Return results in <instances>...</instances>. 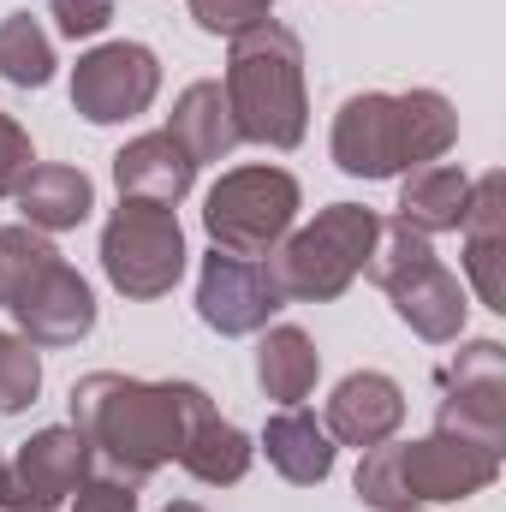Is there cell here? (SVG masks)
<instances>
[{
    "label": "cell",
    "mask_w": 506,
    "mask_h": 512,
    "mask_svg": "<svg viewBox=\"0 0 506 512\" xmlns=\"http://www.w3.org/2000/svg\"><path fill=\"white\" fill-rule=\"evenodd\" d=\"M387 298H393V316H399L417 340H429V346H447V340L465 334V310H471V304H465L459 274L441 268V256L423 262L417 274H405L399 286H387Z\"/></svg>",
    "instance_id": "cell-15"
},
{
    "label": "cell",
    "mask_w": 506,
    "mask_h": 512,
    "mask_svg": "<svg viewBox=\"0 0 506 512\" xmlns=\"http://www.w3.org/2000/svg\"><path fill=\"white\" fill-rule=\"evenodd\" d=\"M227 102L245 143L298 149L310 131V90H304V42L292 24L262 18L227 48Z\"/></svg>",
    "instance_id": "cell-3"
},
{
    "label": "cell",
    "mask_w": 506,
    "mask_h": 512,
    "mask_svg": "<svg viewBox=\"0 0 506 512\" xmlns=\"http://www.w3.org/2000/svg\"><path fill=\"white\" fill-rule=\"evenodd\" d=\"M114 185L120 197H137V203H185L191 185H197V161L167 137V131H143L131 137L126 149L114 155Z\"/></svg>",
    "instance_id": "cell-16"
},
{
    "label": "cell",
    "mask_w": 506,
    "mask_h": 512,
    "mask_svg": "<svg viewBox=\"0 0 506 512\" xmlns=\"http://www.w3.org/2000/svg\"><path fill=\"white\" fill-rule=\"evenodd\" d=\"M459 233H465V274H471L477 298L489 310H506V173L471 179Z\"/></svg>",
    "instance_id": "cell-14"
},
{
    "label": "cell",
    "mask_w": 506,
    "mask_h": 512,
    "mask_svg": "<svg viewBox=\"0 0 506 512\" xmlns=\"http://www.w3.org/2000/svg\"><path fill=\"white\" fill-rule=\"evenodd\" d=\"M381 215L364 209V203H328L310 227L286 233L280 239V256L268 262L280 292L298 298V304H334L370 262V245H376Z\"/></svg>",
    "instance_id": "cell-5"
},
{
    "label": "cell",
    "mask_w": 506,
    "mask_h": 512,
    "mask_svg": "<svg viewBox=\"0 0 506 512\" xmlns=\"http://www.w3.org/2000/svg\"><path fill=\"white\" fill-rule=\"evenodd\" d=\"M399 423H405V387L393 376H381V370H352L328 393V417H322V429L340 447H358V453L393 441Z\"/></svg>",
    "instance_id": "cell-13"
},
{
    "label": "cell",
    "mask_w": 506,
    "mask_h": 512,
    "mask_svg": "<svg viewBox=\"0 0 506 512\" xmlns=\"http://www.w3.org/2000/svg\"><path fill=\"white\" fill-rule=\"evenodd\" d=\"M185 227L167 203H137L120 197V209L102 227V274L126 298H161L185 274Z\"/></svg>",
    "instance_id": "cell-7"
},
{
    "label": "cell",
    "mask_w": 506,
    "mask_h": 512,
    "mask_svg": "<svg viewBox=\"0 0 506 512\" xmlns=\"http://www.w3.org/2000/svg\"><path fill=\"white\" fill-rule=\"evenodd\" d=\"M405 512H423V507H405Z\"/></svg>",
    "instance_id": "cell-32"
},
{
    "label": "cell",
    "mask_w": 506,
    "mask_h": 512,
    "mask_svg": "<svg viewBox=\"0 0 506 512\" xmlns=\"http://www.w3.org/2000/svg\"><path fill=\"white\" fill-rule=\"evenodd\" d=\"M42 393V346L24 334H0V417H18Z\"/></svg>",
    "instance_id": "cell-26"
},
{
    "label": "cell",
    "mask_w": 506,
    "mask_h": 512,
    "mask_svg": "<svg viewBox=\"0 0 506 512\" xmlns=\"http://www.w3.org/2000/svg\"><path fill=\"white\" fill-rule=\"evenodd\" d=\"M191 6V18H197V30H209V36H239V30H251L262 18H274V0H185Z\"/></svg>",
    "instance_id": "cell-28"
},
{
    "label": "cell",
    "mask_w": 506,
    "mask_h": 512,
    "mask_svg": "<svg viewBox=\"0 0 506 512\" xmlns=\"http://www.w3.org/2000/svg\"><path fill=\"white\" fill-rule=\"evenodd\" d=\"M316 376H322V352H316V340L304 328L280 322V328L262 334V346H256V382H262V393L274 405H304L316 393Z\"/></svg>",
    "instance_id": "cell-21"
},
{
    "label": "cell",
    "mask_w": 506,
    "mask_h": 512,
    "mask_svg": "<svg viewBox=\"0 0 506 512\" xmlns=\"http://www.w3.org/2000/svg\"><path fill=\"white\" fill-rule=\"evenodd\" d=\"M12 316H18V334L30 346H78L96 328V292H90V280L66 256H54L24 286V298L12 304Z\"/></svg>",
    "instance_id": "cell-12"
},
{
    "label": "cell",
    "mask_w": 506,
    "mask_h": 512,
    "mask_svg": "<svg viewBox=\"0 0 506 512\" xmlns=\"http://www.w3.org/2000/svg\"><path fill=\"white\" fill-rule=\"evenodd\" d=\"M137 477L126 471H114V465H90V477L78 483V495H72V512H137Z\"/></svg>",
    "instance_id": "cell-27"
},
{
    "label": "cell",
    "mask_w": 506,
    "mask_h": 512,
    "mask_svg": "<svg viewBox=\"0 0 506 512\" xmlns=\"http://www.w3.org/2000/svg\"><path fill=\"white\" fill-rule=\"evenodd\" d=\"M54 245H48V233H36V227H0V310H12L18 298H24V286L54 262Z\"/></svg>",
    "instance_id": "cell-24"
},
{
    "label": "cell",
    "mask_w": 506,
    "mask_h": 512,
    "mask_svg": "<svg viewBox=\"0 0 506 512\" xmlns=\"http://www.w3.org/2000/svg\"><path fill=\"white\" fill-rule=\"evenodd\" d=\"M286 292L274 280V268L262 256H227L209 251L203 256V274H197V316L203 328H215L221 340H245L262 334L274 316H280Z\"/></svg>",
    "instance_id": "cell-11"
},
{
    "label": "cell",
    "mask_w": 506,
    "mask_h": 512,
    "mask_svg": "<svg viewBox=\"0 0 506 512\" xmlns=\"http://www.w3.org/2000/svg\"><path fill=\"white\" fill-rule=\"evenodd\" d=\"M0 78L12 90H42L54 78V42L30 12H6L0 18Z\"/></svg>",
    "instance_id": "cell-23"
},
{
    "label": "cell",
    "mask_w": 506,
    "mask_h": 512,
    "mask_svg": "<svg viewBox=\"0 0 506 512\" xmlns=\"http://www.w3.org/2000/svg\"><path fill=\"white\" fill-rule=\"evenodd\" d=\"M251 459H256L251 435H245L239 423H227L221 411L197 417L191 435H185V447H179V465H185L197 483H209V489H233V483H245Z\"/></svg>",
    "instance_id": "cell-22"
},
{
    "label": "cell",
    "mask_w": 506,
    "mask_h": 512,
    "mask_svg": "<svg viewBox=\"0 0 506 512\" xmlns=\"http://www.w3.org/2000/svg\"><path fill=\"white\" fill-rule=\"evenodd\" d=\"M501 477V453L471 447L459 435H423V441H381L364 447L358 459V501L376 512H405V507H435V501H471L483 489H495Z\"/></svg>",
    "instance_id": "cell-4"
},
{
    "label": "cell",
    "mask_w": 506,
    "mask_h": 512,
    "mask_svg": "<svg viewBox=\"0 0 506 512\" xmlns=\"http://www.w3.org/2000/svg\"><path fill=\"white\" fill-rule=\"evenodd\" d=\"M441 435H459L471 447L506 453V346L501 340H465L459 358L441 370Z\"/></svg>",
    "instance_id": "cell-8"
},
{
    "label": "cell",
    "mask_w": 506,
    "mask_h": 512,
    "mask_svg": "<svg viewBox=\"0 0 506 512\" xmlns=\"http://www.w3.org/2000/svg\"><path fill=\"white\" fill-rule=\"evenodd\" d=\"M161 512H203L197 501H173V507H161Z\"/></svg>",
    "instance_id": "cell-31"
},
{
    "label": "cell",
    "mask_w": 506,
    "mask_h": 512,
    "mask_svg": "<svg viewBox=\"0 0 506 512\" xmlns=\"http://www.w3.org/2000/svg\"><path fill=\"white\" fill-rule=\"evenodd\" d=\"M161 96V60L143 42H102L72 66V108L90 126H120L149 114Z\"/></svg>",
    "instance_id": "cell-9"
},
{
    "label": "cell",
    "mask_w": 506,
    "mask_h": 512,
    "mask_svg": "<svg viewBox=\"0 0 506 512\" xmlns=\"http://www.w3.org/2000/svg\"><path fill=\"white\" fill-rule=\"evenodd\" d=\"M459 143V108L441 90H405L381 96L364 90L334 114V167L352 179H399L417 167H435Z\"/></svg>",
    "instance_id": "cell-2"
},
{
    "label": "cell",
    "mask_w": 506,
    "mask_h": 512,
    "mask_svg": "<svg viewBox=\"0 0 506 512\" xmlns=\"http://www.w3.org/2000/svg\"><path fill=\"white\" fill-rule=\"evenodd\" d=\"M0 471H6V459H0Z\"/></svg>",
    "instance_id": "cell-33"
},
{
    "label": "cell",
    "mask_w": 506,
    "mask_h": 512,
    "mask_svg": "<svg viewBox=\"0 0 506 512\" xmlns=\"http://www.w3.org/2000/svg\"><path fill=\"white\" fill-rule=\"evenodd\" d=\"M36 167V149H30V131L18 126L12 114H0V197H12L24 185V173Z\"/></svg>",
    "instance_id": "cell-30"
},
{
    "label": "cell",
    "mask_w": 506,
    "mask_h": 512,
    "mask_svg": "<svg viewBox=\"0 0 506 512\" xmlns=\"http://www.w3.org/2000/svg\"><path fill=\"white\" fill-rule=\"evenodd\" d=\"M304 209V191L286 167H233L209 185L203 197V227L215 239V251L227 256H268L280 251V239L292 233Z\"/></svg>",
    "instance_id": "cell-6"
},
{
    "label": "cell",
    "mask_w": 506,
    "mask_h": 512,
    "mask_svg": "<svg viewBox=\"0 0 506 512\" xmlns=\"http://www.w3.org/2000/svg\"><path fill=\"white\" fill-rule=\"evenodd\" d=\"M12 197H18V209H24V227H36V233H72V227H84L90 209H96V185H90V173L60 167V161L30 167L24 185H18Z\"/></svg>",
    "instance_id": "cell-18"
},
{
    "label": "cell",
    "mask_w": 506,
    "mask_h": 512,
    "mask_svg": "<svg viewBox=\"0 0 506 512\" xmlns=\"http://www.w3.org/2000/svg\"><path fill=\"white\" fill-rule=\"evenodd\" d=\"M465 203H471V179H465V167H447V161L417 167V173H405V185H399V221H405L411 233H423V239L459 233Z\"/></svg>",
    "instance_id": "cell-20"
},
{
    "label": "cell",
    "mask_w": 506,
    "mask_h": 512,
    "mask_svg": "<svg viewBox=\"0 0 506 512\" xmlns=\"http://www.w3.org/2000/svg\"><path fill=\"white\" fill-rule=\"evenodd\" d=\"M215 399L197 382H137L120 370H96L84 382H72V429L96 447L102 465L149 477L161 465L179 459L185 435L197 417H209Z\"/></svg>",
    "instance_id": "cell-1"
},
{
    "label": "cell",
    "mask_w": 506,
    "mask_h": 512,
    "mask_svg": "<svg viewBox=\"0 0 506 512\" xmlns=\"http://www.w3.org/2000/svg\"><path fill=\"white\" fill-rule=\"evenodd\" d=\"M423 262H435V245H429L423 233H411V227L393 215V221H381V227H376V245H370L364 274H370L381 292H387V286H399L405 274H417Z\"/></svg>",
    "instance_id": "cell-25"
},
{
    "label": "cell",
    "mask_w": 506,
    "mask_h": 512,
    "mask_svg": "<svg viewBox=\"0 0 506 512\" xmlns=\"http://www.w3.org/2000/svg\"><path fill=\"white\" fill-rule=\"evenodd\" d=\"M167 137L203 167V161H227L245 137H239V120H233V102L215 78H197L185 84V96L173 102V120H167Z\"/></svg>",
    "instance_id": "cell-17"
},
{
    "label": "cell",
    "mask_w": 506,
    "mask_h": 512,
    "mask_svg": "<svg viewBox=\"0 0 506 512\" xmlns=\"http://www.w3.org/2000/svg\"><path fill=\"white\" fill-rule=\"evenodd\" d=\"M48 18L66 42H84L114 24V0H48Z\"/></svg>",
    "instance_id": "cell-29"
},
{
    "label": "cell",
    "mask_w": 506,
    "mask_h": 512,
    "mask_svg": "<svg viewBox=\"0 0 506 512\" xmlns=\"http://www.w3.org/2000/svg\"><path fill=\"white\" fill-rule=\"evenodd\" d=\"M96 465V447L72 429V423H54V429H36L18 459L0 471V512H54L78 495V483L90 477Z\"/></svg>",
    "instance_id": "cell-10"
},
{
    "label": "cell",
    "mask_w": 506,
    "mask_h": 512,
    "mask_svg": "<svg viewBox=\"0 0 506 512\" xmlns=\"http://www.w3.org/2000/svg\"><path fill=\"white\" fill-rule=\"evenodd\" d=\"M262 453H268V465H274L286 483H298V489H316V483L334 477V435H328L304 405H286V411L268 417Z\"/></svg>",
    "instance_id": "cell-19"
}]
</instances>
